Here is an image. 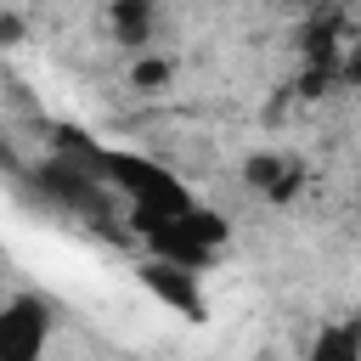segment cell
Returning a JSON list of instances; mask_svg holds the SVG:
<instances>
[{
  "label": "cell",
  "mask_w": 361,
  "mask_h": 361,
  "mask_svg": "<svg viewBox=\"0 0 361 361\" xmlns=\"http://www.w3.org/2000/svg\"><path fill=\"white\" fill-rule=\"evenodd\" d=\"M45 333H51L45 299H34V293L0 299V361H34L45 350Z\"/></svg>",
  "instance_id": "cell-1"
},
{
  "label": "cell",
  "mask_w": 361,
  "mask_h": 361,
  "mask_svg": "<svg viewBox=\"0 0 361 361\" xmlns=\"http://www.w3.org/2000/svg\"><path fill=\"white\" fill-rule=\"evenodd\" d=\"M243 180H248V192H259L271 203H288L305 186V164L288 158V152H254V158H243Z\"/></svg>",
  "instance_id": "cell-2"
},
{
  "label": "cell",
  "mask_w": 361,
  "mask_h": 361,
  "mask_svg": "<svg viewBox=\"0 0 361 361\" xmlns=\"http://www.w3.org/2000/svg\"><path fill=\"white\" fill-rule=\"evenodd\" d=\"M197 271L192 265H180V259H152L147 271H141V282L169 305V310H186V316H203V293H197V282H192Z\"/></svg>",
  "instance_id": "cell-3"
},
{
  "label": "cell",
  "mask_w": 361,
  "mask_h": 361,
  "mask_svg": "<svg viewBox=\"0 0 361 361\" xmlns=\"http://www.w3.org/2000/svg\"><path fill=\"white\" fill-rule=\"evenodd\" d=\"M107 28H113V39L124 51L141 56L152 45V34H158V0H113L107 6Z\"/></svg>",
  "instance_id": "cell-4"
},
{
  "label": "cell",
  "mask_w": 361,
  "mask_h": 361,
  "mask_svg": "<svg viewBox=\"0 0 361 361\" xmlns=\"http://www.w3.org/2000/svg\"><path fill=\"white\" fill-rule=\"evenodd\" d=\"M141 90H152V85H164L169 79V62H147V56H135V73H130Z\"/></svg>",
  "instance_id": "cell-5"
},
{
  "label": "cell",
  "mask_w": 361,
  "mask_h": 361,
  "mask_svg": "<svg viewBox=\"0 0 361 361\" xmlns=\"http://www.w3.org/2000/svg\"><path fill=\"white\" fill-rule=\"evenodd\" d=\"M338 79H344L350 90H361V39H355V45L338 56Z\"/></svg>",
  "instance_id": "cell-6"
},
{
  "label": "cell",
  "mask_w": 361,
  "mask_h": 361,
  "mask_svg": "<svg viewBox=\"0 0 361 361\" xmlns=\"http://www.w3.org/2000/svg\"><path fill=\"white\" fill-rule=\"evenodd\" d=\"M17 34H23V28H17V17H6V11H0V39H6V45H11V39H17Z\"/></svg>",
  "instance_id": "cell-7"
}]
</instances>
